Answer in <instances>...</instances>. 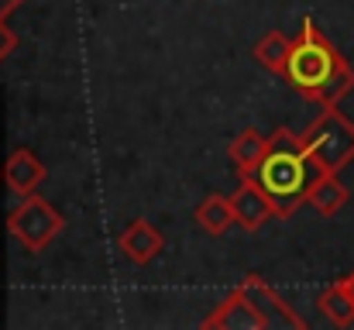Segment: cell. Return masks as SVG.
I'll list each match as a JSON object with an SVG mask.
<instances>
[{"mask_svg":"<svg viewBox=\"0 0 354 330\" xmlns=\"http://www.w3.org/2000/svg\"><path fill=\"white\" fill-rule=\"evenodd\" d=\"M286 83L317 107H337L354 90L351 62L337 52V45L306 17L299 35L289 45L286 59Z\"/></svg>","mask_w":354,"mask_h":330,"instance_id":"obj_1","label":"cell"},{"mask_svg":"<svg viewBox=\"0 0 354 330\" xmlns=\"http://www.w3.org/2000/svg\"><path fill=\"white\" fill-rule=\"evenodd\" d=\"M317 176H320V169L306 155L299 134H292L289 127H279L268 134V145H265V155L258 158V165L241 179H251L268 196L275 217L286 220L306 203Z\"/></svg>","mask_w":354,"mask_h":330,"instance_id":"obj_2","label":"cell"},{"mask_svg":"<svg viewBox=\"0 0 354 330\" xmlns=\"http://www.w3.org/2000/svg\"><path fill=\"white\" fill-rule=\"evenodd\" d=\"M306 155L320 172H341L344 165L354 162V124L337 107H324L317 120L299 134Z\"/></svg>","mask_w":354,"mask_h":330,"instance_id":"obj_3","label":"cell"},{"mask_svg":"<svg viewBox=\"0 0 354 330\" xmlns=\"http://www.w3.org/2000/svg\"><path fill=\"white\" fill-rule=\"evenodd\" d=\"M62 227H66V217H62L45 196H38V193H28V196L21 200V207L7 217V230H10L31 255L45 251V248L62 234Z\"/></svg>","mask_w":354,"mask_h":330,"instance_id":"obj_4","label":"cell"},{"mask_svg":"<svg viewBox=\"0 0 354 330\" xmlns=\"http://www.w3.org/2000/svg\"><path fill=\"white\" fill-rule=\"evenodd\" d=\"M241 289L248 293V300L254 303V310L261 313V320H265V327L275 330V327H286V330H303V317L261 279V275H244L241 279Z\"/></svg>","mask_w":354,"mask_h":330,"instance_id":"obj_5","label":"cell"},{"mask_svg":"<svg viewBox=\"0 0 354 330\" xmlns=\"http://www.w3.org/2000/svg\"><path fill=\"white\" fill-rule=\"evenodd\" d=\"M203 327L207 330H268L265 320H261V313L254 310V303L248 300V293L241 286L221 306H214V313L203 320Z\"/></svg>","mask_w":354,"mask_h":330,"instance_id":"obj_6","label":"cell"},{"mask_svg":"<svg viewBox=\"0 0 354 330\" xmlns=\"http://www.w3.org/2000/svg\"><path fill=\"white\" fill-rule=\"evenodd\" d=\"M45 179H48V169H45V162H41L35 152L14 148V152L7 155V162H3V183H7L10 193L28 196V193H35Z\"/></svg>","mask_w":354,"mask_h":330,"instance_id":"obj_7","label":"cell"},{"mask_svg":"<svg viewBox=\"0 0 354 330\" xmlns=\"http://www.w3.org/2000/svg\"><path fill=\"white\" fill-rule=\"evenodd\" d=\"M118 248L127 255V262L148 265V262H155L158 251L165 248V237H162V230H158L155 223H148V220H131V223L120 230Z\"/></svg>","mask_w":354,"mask_h":330,"instance_id":"obj_8","label":"cell"},{"mask_svg":"<svg viewBox=\"0 0 354 330\" xmlns=\"http://www.w3.org/2000/svg\"><path fill=\"white\" fill-rule=\"evenodd\" d=\"M231 203H234L237 227H244L248 234L261 230V227H265V220L275 217V210H272L268 196H265V193H261L251 179H241V186L231 193Z\"/></svg>","mask_w":354,"mask_h":330,"instance_id":"obj_9","label":"cell"},{"mask_svg":"<svg viewBox=\"0 0 354 330\" xmlns=\"http://www.w3.org/2000/svg\"><path fill=\"white\" fill-rule=\"evenodd\" d=\"M348 200H351V190L337 179V172H320V176L313 179V186H310V196H306V203H310L317 214H324V217L341 214V210L348 207Z\"/></svg>","mask_w":354,"mask_h":330,"instance_id":"obj_10","label":"cell"},{"mask_svg":"<svg viewBox=\"0 0 354 330\" xmlns=\"http://www.w3.org/2000/svg\"><path fill=\"white\" fill-rule=\"evenodd\" d=\"M193 220L207 230V234H224L231 223H237L234 217V203H231V196H221V193H214V196H207L200 207H196V214Z\"/></svg>","mask_w":354,"mask_h":330,"instance_id":"obj_11","label":"cell"},{"mask_svg":"<svg viewBox=\"0 0 354 330\" xmlns=\"http://www.w3.org/2000/svg\"><path fill=\"white\" fill-rule=\"evenodd\" d=\"M265 145H268V138H265L261 131H254V127H244L234 141H231L227 155H231V162L237 165L241 176H248V172L258 165V158L265 155Z\"/></svg>","mask_w":354,"mask_h":330,"instance_id":"obj_12","label":"cell"},{"mask_svg":"<svg viewBox=\"0 0 354 330\" xmlns=\"http://www.w3.org/2000/svg\"><path fill=\"white\" fill-rule=\"evenodd\" d=\"M317 306H320V313H324L330 324H337V327H351L354 324V303H351V296H348V289H344L341 279L317 296Z\"/></svg>","mask_w":354,"mask_h":330,"instance_id":"obj_13","label":"cell"},{"mask_svg":"<svg viewBox=\"0 0 354 330\" xmlns=\"http://www.w3.org/2000/svg\"><path fill=\"white\" fill-rule=\"evenodd\" d=\"M289 45H292V38H286L282 31H268L265 38L254 42V59H258L268 73L282 76V73H286V59H289Z\"/></svg>","mask_w":354,"mask_h":330,"instance_id":"obj_14","label":"cell"},{"mask_svg":"<svg viewBox=\"0 0 354 330\" xmlns=\"http://www.w3.org/2000/svg\"><path fill=\"white\" fill-rule=\"evenodd\" d=\"M14 48H17V31L0 17V62H3V59H10V55H14Z\"/></svg>","mask_w":354,"mask_h":330,"instance_id":"obj_15","label":"cell"},{"mask_svg":"<svg viewBox=\"0 0 354 330\" xmlns=\"http://www.w3.org/2000/svg\"><path fill=\"white\" fill-rule=\"evenodd\" d=\"M21 3H24V0H0V17L7 21V17H10V14H14Z\"/></svg>","mask_w":354,"mask_h":330,"instance_id":"obj_16","label":"cell"},{"mask_svg":"<svg viewBox=\"0 0 354 330\" xmlns=\"http://www.w3.org/2000/svg\"><path fill=\"white\" fill-rule=\"evenodd\" d=\"M341 282H344V289H348V296H351V303H354V272L351 275H344Z\"/></svg>","mask_w":354,"mask_h":330,"instance_id":"obj_17","label":"cell"},{"mask_svg":"<svg viewBox=\"0 0 354 330\" xmlns=\"http://www.w3.org/2000/svg\"><path fill=\"white\" fill-rule=\"evenodd\" d=\"M0 176H3V172H0Z\"/></svg>","mask_w":354,"mask_h":330,"instance_id":"obj_18","label":"cell"}]
</instances>
